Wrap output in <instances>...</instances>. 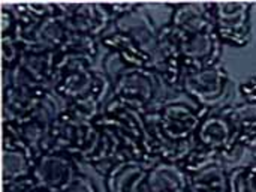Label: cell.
<instances>
[{
  "mask_svg": "<svg viewBox=\"0 0 256 192\" xmlns=\"http://www.w3.org/2000/svg\"><path fill=\"white\" fill-rule=\"evenodd\" d=\"M104 107L105 102H102L98 96L90 95L76 101L64 102V114L81 123H94L100 117Z\"/></svg>",
  "mask_w": 256,
  "mask_h": 192,
  "instance_id": "20",
  "label": "cell"
},
{
  "mask_svg": "<svg viewBox=\"0 0 256 192\" xmlns=\"http://www.w3.org/2000/svg\"><path fill=\"white\" fill-rule=\"evenodd\" d=\"M105 5H106L108 11L111 12L114 21L117 18H120V17H123V15H126L129 12H132L138 6V3H105Z\"/></svg>",
  "mask_w": 256,
  "mask_h": 192,
  "instance_id": "31",
  "label": "cell"
},
{
  "mask_svg": "<svg viewBox=\"0 0 256 192\" xmlns=\"http://www.w3.org/2000/svg\"><path fill=\"white\" fill-rule=\"evenodd\" d=\"M14 33L24 45V51L42 53H54L60 50L70 35L60 14L45 20H36L30 24L16 23Z\"/></svg>",
  "mask_w": 256,
  "mask_h": 192,
  "instance_id": "7",
  "label": "cell"
},
{
  "mask_svg": "<svg viewBox=\"0 0 256 192\" xmlns=\"http://www.w3.org/2000/svg\"><path fill=\"white\" fill-rule=\"evenodd\" d=\"M190 177L174 162L158 161L150 165L140 192H188Z\"/></svg>",
  "mask_w": 256,
  "mask_h": 192,
  "instance_id": "14",
  "label": "cell"
},
{
  "mask_svg": "<svg viewBox=\"0 0 256 192\" xmlns=\"http://www.w3.org/2000/svg\"><path fill=\"white\" fill-rule=\"evenodd\" d=\"M238 92L243 96L244 102H254V104H256V75L244 80L238 86Z\"/></svg>",
  "mask_w": 256,
  "mask_h": 192,
  "instance_id": "30",
  "label": "cell"
},
{
  "mask_svg": "<svg viewBox=\"0 0 256 192\" xmlns=\"http://www.w3.org/2000/svg\"><path fill=\"white\" fill-rule=\"evenodd\" d=\"M0 17H2V36L12 33L16 27V17L12 11L10 5H4V3L2 5Z\"/></svg>",
  "mask_w": 256,
  "mask_h": 192,
  "instance_id": "29",
  "label": "cell"
},
{
  "mask_svg": "<svg viewBox=\"0 0 256 192\" xmlns=\"http://www.w3.org/2000/svg\"><path fill=\"white\" fill-rule=\"evenodd\" d=\"M34 161L21 150L2 149V179L3 185L32 176Z\"/></svg>",
  "mask_w": 256,
  "mask_h": 192,
  "instance_id": "19",
  "label": "cell"
},
{
  "mask_svg": "<svg viewBox=\"0 0 256 192\" xmlns=\"http://www.w3.org/2000/svg\"><path fill=\"white\" fill-rule=\"evenodd\" d=\"M2 149L21 150L28 155L27 146H26V143L21 137V132L18 129V125L15 122H3V146H2Z\"/></svg>",
  "mask_w": 256,
  "mask_h": 192,
  "instance_id": "26",
  "label": "cell"
},
{
  "mask_svg": "<svg viewBox=\"0 0 256 192\" xmlns=\"http://www.w3.org/2000/svg\"><path fill=\"white\" fill-rule=\"evenodd\" d=\"M58 9L70 35H86L99 39L114 23L105 3H58Z\"/></svg>",
  "mask_w": 256,
  "mask_h": 192,
  "instance_id": "5",
  "label": "cell"
},
{
  "mask_svg": "<svg viewBox=\"0 0 256 192\" xmlns=\"http://www.w3.org/2000/svg\"><path fill=\"white\" fill-rule=\"evenodd\" d=\"M54 92L60 96L63 102H70L94 95L106 104V101L112 96V87L110 80L102 71L96 69L74 72L62 77Z\"/></svg>",
  "mask_w": 256,
  "mask_h": 192,
  "instance_id": "10",
  "label": "cell"
},
{
  "mask_svg": "<svg viewBox=\"0 0 256 192\" xmlns=\"http://www.w3.org/2000/svg\"><path fill=\"white\" fill-rule=\"evenodd\" d=\"M24 54V45L18 39V36L12 32L9 35L2 36V66L3 71L12 69L21 60Z\"/></svg>",
  "mask_w": 256,
  "mask_h": 192,
  "instance_id": "25",
  "label": "cell"
},
{
  "mask_svg": "<svg viewBox=\"0 0 256 192\" xmlns=\"http://www.w3.org/2000/svg\"><path fill=\"white\" fill-rule=\"evenodd\" d=\"M54 53L24 51L18 63V66L45 90H54L58 83L54 65Z\"/></svg>",
  "mask_w": 256,
  "mask_h": 192,
  "instance_id": "17",
  "label": "cell"
},
{
  "mask_svg": "<svg viewBox=\"0 0 256 192\" xmlns=\"http://www.w3.org/2000/svg\"><path fill=\"white\" fill-rule=\"evenodd\" d=\"M188 192H228V191H220V189H213V188H207V186H201V185H192L189 186Z\"/></svg>",
  "mask_w": 256,
  "mask_h": 192,
  "instance_id": "32",
  "label": "cell"
},
{
  "mask_svg": "<svg viewBox=\"0 0 256 192\" xmlns=\"http://www.w3.org/2000/svg\"><path fill=\"white\" fill-rule=\"evenodd\" d=\"M180 35V50L186 69H201L220 63L224 44L216 30L198 35Z\"/></svg>",
  "mask_w": 256,
  "mask_h": 192,
  "instance_id": "12",
  "label": "cell"
},
{
  "mask_svg": "<svg viewBox=\"0 0 256 192\" xmlns=\"http://www.w3.org/2000/svg\"><path fill=\"white\" fill-rule=\"evenodd\" d=\"M99 48H100V42L98 38H92L86 35H69V38L66 39V42L60 50L98 59Z\"/></svg>",
  "mask_w": 256,
  "mask_h": 192,
  "instance_id": "24",
  "label": "cell"
},
{
  "mask_svg": "<svg viewBox=\"0 0 256 192\" xmlns=\"http://www.w3.org/2000/svg\"><path fill=\"white\" fill-rule=\"evenodd\" d=\"M3 192H52L48 188L39 185L32 176L12 182V183H6L3 185Z\"/></svg>",
  "mask_w": 256,
  "mask_h": 192,
  "instance_id": "27",
  "label": "cell"
},
{
  "mask_svg": "<svg viewBox=\"0 0 256 192\" xmlns=\"http://www.w3.org/2000/svg\"><path fill=\"white\" fill-rule=\"evenodd\" d=\"M230 192H256V156L240 167L230 170Z\"/></svg>",
  "mask_w": 256,
  "mask_h": 192,
  "instance_id": "22",
  "label": "cell"
},
{
  "mask_svg": "<svg viewBox=\"0 0 256 192\" xmlns=\"http://www.w3.org/2000/svg\"><path fill=\"white\" fill-rule=\"evenodd\" d=\"M170 24L182 35H198L216 30L212 3H177L172 5Z\"/></svg>",
  "mask_w": 256,
  "mask_h": 192,
  "instance_id": "13",
  "label": "cell"
},
{
  "mask_svg": "<svg viewBox=\"0 0 256 192\" xmlns=\"http://www.w3.org/2000/svg\"><path fill=\"white\" fill-rule=\"evenodd\" d=\"M228 168L224 165L222 161H218L200 173L190 176V183L192 185H201L213 189H220V191L230 192V180H228Z\"/></svg>",
  "mask_w": 256,
  "mask_h": 192,
  "instance_id": "21",
  "label": "cell"
},
{
  "mask_svg": "<svg viewBox=\"0 0 256 192\" xmlns=\"http://www.w3.org/2000/svg\"><path fill=\"white\" fill-rule=\"evenodd\" d=\"M111 87L112 98L120 99L142 114L159 111L171 101V95L174 93L154 69L129 65L111 81Z\"/></svg>",
  "mask_w": 256,
  "mask_h": 192,
  "instance_id": "1",
  "label": "cell"
},
{
  "mask_svg": "<svg viewBox=\"0 0 256 192\" xmlns=\"http://www.w3.org/2000/svg\"><path fill=\"white\" fill-rule=\"evenodd\" d=\"M87 125L88 123H81L78 120H74L72 117H69L63 111L62 120H60L58 128H57V137H56V143H54L52 150L68 153L76 159V155L80 152Z\"/></svg>",
  "mask_w": 256,
  "mask_h": 192,
  "instance_id": "18",
  "label": "cell"
},
{
  "mask_svg": "<svg viewBox=\"0 0 256 192\" xmlns=\"http://www.w3.org/2000/svg\"><path fill=\"white\" fill-rule=\"evenodd\" d=\"M208 110L190 105L182 101H170L159 111L160 126L165 135L172 141L195 138L198 126Z\"/></svg>",
  "mask_w": 256,
  "mask_h": 192,
  "instance_id": "9",
  "label": "cell"
},
{
  "mask_svg": "<svg viewBox=\"0 0 256 192\" xmlns=\"http://www.w3.org/2000/svg\"><path fill=\"white\" fill-rule=\"evenodd\" d=\"M249 2H216L212 3L216 33L224 47L244 48L252 39Z\"/></svg>",
  "mask_w": 256,
  "mask_h": 192,
  "instance_id": "3",
  "label": "cell"
},
{
  "mask_svg": "<svg viewBox=\"0 0 256 192\" xmlns=\"http://www.w3.org/2000/svg\"><path fill=\"white\" fill-rule=\"evenodd\" d=\"M80 173V162L74 156L50 150L34 161L32 177L50 191L62 192Z\"/></svg>",
  "mask_w": 256,
  "mask_h": 192,
  "instance_id": "8",
  "label": "cell"
},
{
  "mask_svg": "<svg viewBox=\"0 0 256 192\" xmlns=\"http://www.w3.org/2000/svg\"><path fill=\"white\" fill-rule=\"evenodd\" d=\"M146 159H126L114 167L105 179L108 192H140L150 165Z\"/></svg>",
  "mask_w": 256,
  "mask_h": 192,
  "instance_id": "15",
  "label": "cell"
},
{
  "mask_svg": "<svg viewBox=\"0 0 256 192\" xmlns=\"http://www.w3.org/2000/svg\"><path fill=\"white\" fill-rule=\"evenodd\" d=\"M112 29L126 33L152 59L153 68V60L159 47V27L154 24L144 5L138 3L132 12L117 18L112 23Z\"/></svg>",
  "mask_w": 256,
  "mask_h": 192,
  "instance_id": "11",
  "label": "cell"
},
{
  "mask_svg": "<svg viewBox=\"0 0 256 192\" xmlns=\"http://www.w3.org/2000/svg\"><path fill=\"white\" fill-rule=\"evenodd\" d=\"M62 192H99L96 183L84 173H80Z\"/></svg>",
  "mask_w": 256,
  "mask_h": 192,
  "instance_id": "28",
  "label": "cell"
},
{
  "mask_svg": "<svg viewBox=\"0 0 256 192\" xmlns=\"http://www.w3.org/2000/svg\"><path fill=\"white\" fill-rule=\"evenodd\" d=\"M152 69L165 80L174 93H182L186 66L180 50V35L170 23L159 27V47Z\"/></svg>",
  "mask_w": 256,
  "mask_h": 192,
  "instance_id": "6",
  "label": "cell"
},
{
  "mask_svg": "<svg viewBox=\"0 0 256 192\" xmlns=\"http://www.w3.org/2000/svg\"><path fill=\"white\" fill-rule=\"evenodd\" d=\"M218 161H220V156L216 152H212V150H208V149H206L196 143V146L189 152V155L178 165L190 177V176L200 173L201 170H204L206 167H208Z\"/></svg>",
  "mask_w": 256,
  "mask_h": 192,
  "instance_id": "23",
  "label": "cell"
},
{
  "mask_svg": "<svg viewBox=\"0 0 256 192\" xmlns=\"http://www.w3.org/2000/svg\"><path fill=\"white\" fill-rule=\"evenodd\" d=\"M231 78L222 63L201 69H186L182 93L204 110H216L226 105L231 95Z\"/></svg>",
  "mask_w": 256,
  "mask_h": 192,
  "instance_id": "2",
  "label": "cell"
},
{
  "mask_svg": "<svg viewBox=\"0 0 256 192\" xmlns=\"http://www.w3.org/2000/svg\"><path fill=\"white\" fill-rule=\"evenodd\" d=\"M99 42L108 53H114L129 66L152 68V59L126 33L111 29L99 38Z\"/></svg>",
  "mask_w": 256,
  "mask_h": 192,
  "instance_id": "16",
  "label": "cell"
},
{
  "mask_svg": "<svg viewBox=\"0 0 256 192\" xmlns=\"http://www.w3.org/2000/svg\"><path fill=\"white\" fill-rule=\"evenodd\" d=\"M240 129L230 104L207 111L202 117L195 140L200 146L216 152L219 156L238 143Z\"/></svg>",
  "mask_w": 256,
  "mask_h": 192,
  "instance_id": "4",
  "label": "cell"
}]
</instances>
